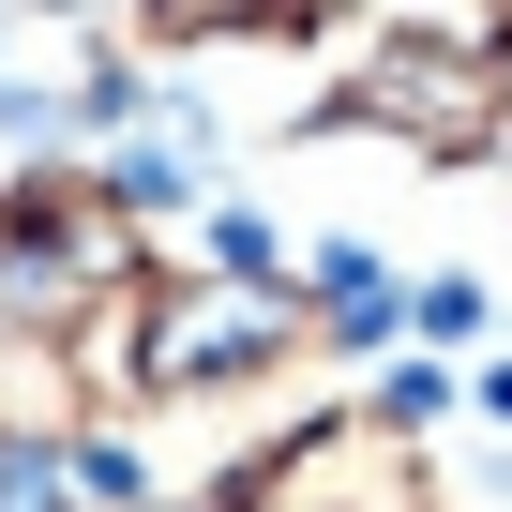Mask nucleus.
Listing matches in <instances>:
<instances>
[{"mask_svg": "<svg viewBox=\"0 0 512 512\" xmlns=\"http://www.w3.org/2000/svg\"><path fill=\"white\" fill-rule=\"evenodd\" d=\"M256 362H287L272 302H166V332H151V377H256Z\"/></svg>", "mask_w": 512, "mask_h": 512, "instance_id": "7ed1b4c3", "label": "nucleus"}, {"mask_svg": "<svg viewBox=\"0 0 512 512\" xmlns=\"http://www.w3.org/2000/svg\"><path fill=\"white\" fill-rule=\"evenodd\" d=\"M347 106H362V121H392V136H422V151H467V136H497V46L392 31V46L347 76Z\"/></svg>", "mask_w": 512, "mask_h": 512, "instance_id": "f257e3e1", "label": "nucleus"}, {"mask_svg": "<svg viewBox=\"0 0 512 512\" xmlns=\"http://www.w3.org/2000/svg\"><path fill=\"white\" fill-rule=\"evenodd\" d=\"M241 512H437L422 482H407V452L392 437H302L272 482H256Z\"/></svg>", "mask_w": 512, "mask_h": 512, "instance_id": "f03ea898", "label": "nucleus"}]
</instances>
